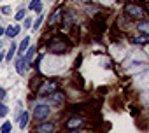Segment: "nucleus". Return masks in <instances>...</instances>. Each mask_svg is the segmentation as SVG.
Listing matches in <instances>:
<instances>
[{"instance_id":"5701e85b","label":"nucleus","mask_w":149,"mask_h":133,"mask_svg":"<svg viewBox=\"0 0 149 133\" xmlns=\"http://www.w3.org/2000/svg\"><path fill=\"white\" fill-rule=\"evenodd\" d=\"M4 98H6V89H4V88H0V102H2Z\"/></svg>"},{"instance_id":"9b49d317","label":"nucleus","mask_w":149,"mask_h":133,"mask_svg":"<svg viewBox=\"0 0 149 133\" xmlns=\"http://www.w3.org/2000/svg\"><path fill=\"white\" fill-rule=\"evenodd\" d=\"M30 11L40 12L42 11V0H32V2H30Z\"/></svg>"},{"instance_id":"393cba45","label":"nucleus","mask_w":149,"mask_h":133,"mask_svg":"<svg viewBox=\"0 0 149 133\" xmlns=\"http://www.w3.org/2000/svg\"><path fill=\"white\" fill-rule=\"evenodd\" d=\"M4 32H6V30H4V28H2V26H0V35H2V33H4Z\"/></svg>"},{"instance_id":"1a4fd4ad","label":"nucleus","mask_w":149,"mask_h":133,"mask_svg":"<svg viewBox=\"0 0 149 133\" xmlns=\"http://www.w3.org/2000/svg\"><path fill=\"white\" fill-rule=\"evenodd\" d=\"M81 123H83V121H81L79 117H72V119H68V123H65V124H67V128H72V130H74V128L81 126Z\"/></svg>"},{"instance_id":"f3484780","label":"nucleus","mask_w":149,"mask_h":133,"mask_svg":"<svg viewBox=\"0 0 149 133\" xmlns=\"http://www.w3.org/2000/svg\"><path fill=\"white\" fill-rule=\"evenodd\" d=\"M14 51H16V46H14V44H11V47H9V51H7V54H6V60H7V61H11V60H13Z\"/></svg>"},{"instance_id":"0eeeda50","label":"nucleus","mask_w":149,"mask_h":133,"mask_svg":"<svg viewBox=\"0 0 149 133\" xmlns=\"http://www.w3.org/2000/svg\"><path fill=\"white\" fill-rule=\"evenodd\" d=\"M53 91H56V84H54V82H47V84L39 91V93H40V95H44V96H47V95H49V93H53Z\"/></svg>"},{"instance_id":"7ed1b4c3","label":"nucleus","mask_w":149,"mask_h":133,"mask_svg":"<svg viewBox=\"0 0 149 133\" xmlns=\"http://www.w3.org/2000/svg\"><path fill=\"white\" fill-rule=\"evenodd\" d=\"M49 112H51V109H49L47 105L39 103V105H35V109H33V117H35L37 121H42V119H46V117L49 116Z\"/></svg>"},{"instance_id":"f257e3e1","label":"nucleus","mask_w":149,"mask_h":133,"mask_svg":"<svg viewBox=\"0 0 149 133\" xmlns=\"http://www.w3.org/2000/svg\"><path fill=\"white\" fill-rule=\"evenodd\" d=\"M125 12H126V16L135 18V19H142L146 16V11H144V7L140 4H126Z\"/></svg>"},{"instance_id":"b1692460","label":"nucleus","mask_w":149,"mask_h":133,"mask_svg":"<svg viewBox=\"0 0 149 133\" xmlns=\"http://www.w3.org/2000/svg\"><path fill=\"white\" fill-rule=\"evenodd\" d=\"M23 26H26V28L32 26V19H25V25H23Z\"/></svg>"},{"instance_id":"a211bd4d","label":"nucleus","mask_w":149,"mask_h":133,"mask_svg":"<svg viewBox=\"0 0 149 133\" xmlns=\"http://www.w3.org/2000/svg\"><path fill=\"white\" fill-rule=\"evenodd\" d=\"M0 131H2V133H11V131H13V124H11V123H4Z\"/></svg>"},{"instance_id":"f03ea898","label":"nucleus","mask_w":149,"mask_h":133,"mask_svg":"<svg viewBox=\"0 0 149 133\" xmlns=\"http://www.w3.org/2000/svg\"><path fill=\"white\" fill-rule=\"evenodd\" d=\"M67 49H68V44H67L65 40H60V39H54V40L49 44V51L54 53V54H63Z\"/></svg>"},{"instance_id":"9d476101","label":"nucleus","mask_w":149,"mask_h":133,"mask_svg":"<svg viewBox=\"0 0 149 133\" xmlns=\"http://www.w3.org/2000/svg\"><path fill=\"white\" fill-rule=\"evenodd\" d=\"M28 119H30V116H28V112H23V114L19 116V128H21V130L28 126Z\"/></svg>"},{"instance_id":"4468645a","label":"nucleus","mask_w":149,"mask_h":133,"mask_svg":"<svg viewBox=\"0 0 149 133\" xmlns=\"http://www.w3.org/2000/svg\"><path fill=\"white\" fill-rule=\"evenodd\" d=\"M28 44H30V37H25L23 42L19 44V56H23V53L28 49Z\"/></svg>"},{"instance_id":"39448f33","label":"nucleus","mask_w":149,"mask_h":133,"mask_svg":"<svg viewBox=\"0 0 149 133\" xmlns=\"http://www.w3.org/2000/svg\"><path fill=\"white\" fill-rule=\"evenodd\" d=\"M53 130H54L53 123H40V124H37L35 133H53Z\"/></svg>"},{"instance_id":"bb28decb","label":"nucleus","mask_w":149,"mask_h":133,"mask_svg":"<svg viewBox=\"0 0 149 133\" xmlns=\"http://www.w3.org/2000/svg\"><path fill=\"white\" fill-rule=\"evenodd\" d=\"M118 2H121V0H118Z\"/></svg>"},{"instance_id":"ddd939ff","label":"nucleus","mask_w":149,"mask_h":133,"mask_svg":"<svg viewBox=\"0 0 149 133\" xmlns=\"http://www.w3.org/2000/svg\"><path fill=\"white\" fill-rule=\"evenodd\" d=\"M60 16H61V9H56L54 12H53V16L49 18V25L53 26V25H56V21L60 19Z\"/></svg>"},{"instance_id":"4be33fe9","label":"nucleus","mask_w":149,"mask_h":133,"mask_svg":"<svg viewBox=\"0 0 149 133\" xmlns=\"http://www.w3.org/2000/svg\"><path fill=\"white\" fill-rule=\"evenodd\" d=\"M0 11H2V14H11V6H4Z\"/></svg>"},{"instance_id":"6e6552de","label":"nucleus","mask_w":149,"mask_h":133,"mask_svg":"<svg viewBox=\"0 0 149 133\" xmlns=\"http://www.w3.org/2000/svg\"><path fill=\"white\" fill-rule=\"evenodd\" d=\"M19 33V25H14V26H9L7 30H6V35L9 37V39H13V37H16Z\"/></svg>"},{"instance_id":"a878e982","label":"nucleus","mask_w":149,"mask_h":133,"mask_svg":"<svg viewBox=\"0 0 149 133\" xmlns=\"http://www.w3.org/2000/svg\"><path fill=\"white\" fill-rule=\"evenodd\" d=\"M68 133H79V131H77V130H72V131H68Z\"/></svg>"},{"instance_id":"aec40b11","label":"nucleus","mask_w":149,"mask_h":133,"mask_svg":"<svg viewBox=\"0 0 149 133\" xmlns=\"http://www.w3.org/2000/svg\"><path fill=\"white\" fill-rule=\"evenodd\" d=\"M42 19H44V18H42V16H39V18H37V21H35V23H33V25H32V28H33V30H35V32H37V28H39V26H40V23H42Z\"/></svg>"},{"instance_id":"6ab92c4d","label":"nucleus","mask_w":149,"mask_h":133,"mask_svg":"<svg viewBox=\"0 0 149 133\" xmlns=\"http://www.w3.org/2000/svg\"><path fill=\"white\" fill-rule=\"evenodd\" d=\"M7 112H9V109H7L2 102H0V117H6V116H7Z\"/></svg>"},{"instance_id":"f8f14e48","label":"nucleus","mask_w":149,"mask_h":133,"mask_svg":"<svg viewBox=\"0 0 149 133\" xmlns=\"http://www.w3.org/2000/svg\"><path fill=\"white\" fill-rule=\"evenodd\" d=\"M137 28H139V32H140L142 35H149V25H147L146 21H140V23L137 25Z\"/></svg>"},{"instance_id":"423d86ee","label":"nucleus","mask_w":149,"mask_h":133,"mask_svg":"<svg viewBox=\"0 0 149 133\" xmlns=\"http://www.w3.org/2000/svg\"><path fill=\"white\" fill-rule=\"evenodd\" d=\"M26 65H28V61H26L23 56H19V60H18V63H16V72H18L19 76H23V74H25Z\"/></svg>"},{"instance_id":"20e7f679","label":"nucleus","mask_w":149,"mask_h":133,"mask_svg":"<svg viewBox=\"0 0 149 133\" xmlns=\"http://www.w3.org/2000/svg\"><path fill=\"white\" fill-rule=\"evenodd\" d=\"M47 100H49L51 105H60V103L63 102V95H61L60 91H53V93L47 95Z\"/></svg>"},{"instance_id":"dca6fc26","label":"nucleus","mask_w":149,"mask_h":133,"mask_svg":"<svg viewBox=\"0 0 149 133\" xmlns=\"http://www.w3.org/2000/svg\"><path fill=\"white\" fill-rule=\"evenodd\" d=\"M35 51H37L35 47H30V49H26V54H25V60H26L28 63L32 61V58H33V54H35Z\"/></svg>"},{"instance_id":"2eb2a0df","label":"nucleus","mask_w":149,"mask_h":133,"mask_svg":"<svg viewBox=\"0 0 149 133\" xmlns=\"http://www.w3.org/2000/svg\"><path fill=\"white\" fill-rule=\"evenodd\" d=\"M133 42H135V44H142V46H144V44H147V42H149V39H147V35H140V37H135V39H133Z\"/></svg>"},{"instance_id":"412c9836","label":"nucleus","mask_w":149,"mask_h":133,"mask_svg":"<svg viewBox=\"0 0 149 133\" xmlns=\"http://www.w3.org/2000/svg\"><path fill=\"white\" fill-rule=\"evenodd\" d=\"M25 18V9H19V12H16V19L19 21V19H23Z\"/></svg>"}]
</instances>
